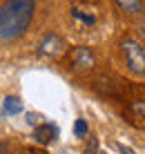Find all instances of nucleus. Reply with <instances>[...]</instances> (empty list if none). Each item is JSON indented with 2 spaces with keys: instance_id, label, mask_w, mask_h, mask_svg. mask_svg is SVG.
<instances>
[{
  "instance_id": "nucleus-8",
  "label": "nucleus",
  "mask_w": 145,
  "mask_h": 154,
  "mask_svg": "<svg viewBox=\"0 0 145 154\" xmlns=\"http://www.w3.org/2000/svg\"><path fill=\"white\" fill-rule=\"evenodd\" d=\"M2 112L7 116H18V114L25 112V105H23V100L18 96H7L2 100Z\"/></svg>"
},
{
  "instance_id": "nucleus-11",
  "label": "nucleus",
  "mask_w": 145,
  "mask_h": 154,
  "mask_svg": "<svg viewBox=\"0 0 145 154\" xmlns=\"http://www.w3.org/2000/svg\"><path fill=\"white\" fill-rule=\"evenodd\" d=\"M25 116H27V123H29V125H38V123H40V119H42V116H40V114H36V112H27Z\"/></svg>"
},
{
  "instance_id": "nucleus-6",
  "label": "nucleus",
  "mask_w": 145,
  "mask_h": 154,
  "mask_svg": "<svg viewBox=\"0 0 145 154\" xmlns=\"http://www.w3.org/2000/svg\"><path fill=\"white\" fill-rule=\"evenodd\" d=\"M34 139H36V143H42V145L54 143V141L58 139V127H56V123H40L34 130Z\"/></svg>"
},
{
  "instance_id": "nucleus-4",
  "label": "nucleus",
  "mask_w": 145,
  "mask_h": 154,
  "mask_svg": "<svg viewBox=\"0 0 145 154\" xmlns=\"http://www.w3.org/2000/svg\"><path fill=\"white\" fill-rule=\"evenodd\" d=\"M69 65L76 72H89L96 65V56L89 47H74L69 54Z\"/></svg>"
},
{
  "instance_id": "nucleus-15",
  "label": "nucleus",
  "mask_w": 145,
  "mask_h": 154,
  "mask_svg": "<svg viewBox=\"0 0 145 154\" xmlns=\"http://www.w3.org/2000/svg\"><path fill=\"white\" fill-rule=\"evenodd\" d=\"M0 154H5V143H0Z\"/></svg>"
},
{
  "instance_id": "nucleus-1",
  "label": "nucleus",
  "mask_w": 145,
  "mask_h": 154,
  "mask_svg": "<svg viewBox=\"0 0 145 154\" xmlns=\"http://www.w3.org/2000/svg\"><path fill=\"white\" fill-rule=\"evenodd\" d=\"M36 14V0H2L0 2V45L14 42L29 29Z\"/></svg>"
},
{
  "instance_id": "nucleus-5",
  "label": "nucleus",
  "mask_w": 145,
  "mask_h": 154,
  "mask_svg": "<svg viewBox=\"0 0 145 154\" xmlns=\"http://www.w3.org/2000/svg\"><path fill=\"white\" fill-rule=\"evenodd\" d=\"M65 49V40L60 38L58 34H54V31H49V34H45L40 38V42H38V56H42V58H54V56H58L60 51Z\"/></svg>"
},
{
  "instance_id": "nucleus-14",
  "label": "nucleus",
  "mask_w": 145,
  "mask_h": 154,
  "mask_svg": "<svg viewBox=\"0 0 145 154\" xmlns=\"http://www.w3.org/2000/svg\"><path fill=\"white\" fill-rule=\"evenodd\" d=\"M119 150H121L123 154H134V152L130 150V147H125V145H121V143H119Z\"/></svg>"
},
{
  "instance_id": "nucleus-2",
  "label": "nucleus",
  "mask_w": 145,
  "mask_h": 154,
  "mask_svg": "<svg viewBox=\"0 0 145 154\" xmlns=\"http://www.w3.org/2000/svg\"><path fill=\"white\" fill-rule=\"evenodd\" d=\"M121 54L127 72L136 78H145V47L141 42L136 38H125L121 42Z\"/></svg>"
},
{
  "instance_id": "nucleus-9",
  "label": "nucleus",
  "mask_w": 145,
  "mask_h": 154,
  "mask_svg": "<svg viewBox=\"0 0 145 154\" xmlns=\"http://www.w3.org/2000/svg\"><path fill=\"white\" fill-rule=\"evenodd\" d=\"M87 132H89L87 121H85V119H76V123H74V134H76L78 139H85V136H87Z\"/></svg>"
},
{
  "instance_id": "nucleus-16",
  "label": "nucleus",
  "mask_w": 145,
  "mask_h": 154,
  "mask_svg": "<svg viewBox=\"0 0 145 154\" xmlns=\"http://www.w3.org/2000/svg\"><path fill=\"white\" fill-rule=\"evenodd\" d=\"M60 154H67V152H60Z\"/></svg>"
},
{
  "instance_id": "nucleus-3",
  "label": "nucleus",
  "mask_w": 145,
  "mask_h": 154,
  "mask_svg": "<svg viewBox=\"0 0 145 154\" xmlns=\"http://www.w3.org/2000/svg\"><path fill=\"white\" fill-rule=\"evenodd\" d=\"M69 16L78 29H94L100 23V9L92 2H74L69 7Z\"/></svg>"
},
{
  "instance_id": "nucleus-10",
  "label": "nucleus",
  "mask_w": 145,
  "mask_h": 154,
  "mask_svg": "<svg viewBox=\"0 0 145 154\" xmlns=\"http://www.w3.org/2000/svg\"><path fill=\"white\" fill-rule=\"evenodd\" d=\"M132 112L136 116H141V119H145V98L136 100V103H132Z\"/></svg>"
},
{
  "instance_id": "nucleus-7",
  "label": "nucleus",
  "mask_w": 145,
  "mask_h": 154,
  "mask_svg": "<svg viewBox=\"0 0 145 154\" xmlns=\"http://www.w3.org/2000/svg\"><path fill=\"white\" fill-rule=\"evenodd\" d=\"M114 5L125 16H143L145 14V0H114Z\"/></svg>"
},
{
  "instance_id": "nucleus-13",
  "label": "nucleus",
  "mask_w": 145,
  "mask_h": 154,
  "mask_svg": "<svg viewBox=\"0 0 145 154\" xmlns=\"http://www.w3.org/2000/svg\"><path fill=\"white\" fill-rule=\"evenodd\" d=\"M96 147H98V143H96V141H92V143H89V147H87V152H85V154H94V152H96Z\"/></svg>"
},
{
  "instance_id": "nucleus-12",
  "label": "nucleus",
  "mask_w": 145,
  "mask_h": 154,
  "mask_svg": "<svg viewBox=\"0 0 145 154\" xmlns=\"http://www.w3.org/2000/svg\"><path fill=\"white\" fill-rule=\"evenodd\" d=\"M138 31H141V36L145 38V14L141 16V23H138Z\"/></svg>"
}]
</instances>
